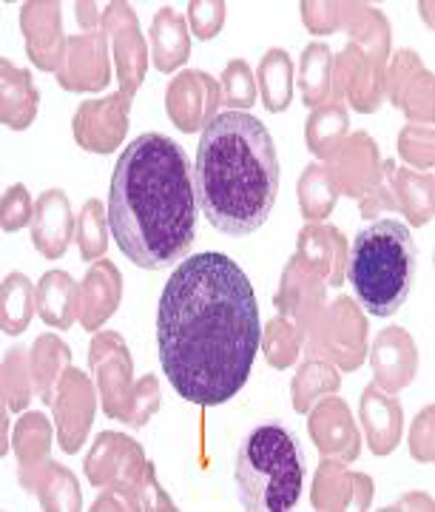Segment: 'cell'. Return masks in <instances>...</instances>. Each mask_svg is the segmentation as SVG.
<instances>
[{
	"label": "cell",
	"mask_w": 435,
	"mask_h": 512,
	"mask_svg": "<svg viewBox=\"0 0 435 512\" xmlns=\"http://www.w3.org/2000/svg\"><path fill=\"white\" fill-rule=\"evenodd\" d=\"M262 339L248 274L231 256H185L157 308L165 379L185 402L214 407L245 387Z\"/></svg>",
	"instance_id": "6da1fadb"
},
{
	"label": "cell",
	"mask_w": 435,
	"mask_h": 512,
	"mask_svg": "<svg viewBox=\"0 0 435 512\" xmlns=\"http://www.w3.org/2000/svg\"><path fill=\"white\" fill-rule=\"evenodd\" d=\"M197 185L188 151L165 134H140L114 165L109 228L145 271H165L197 242Z\"/></svg>",
	"instance_id": "7a4b0ae2"
},
{
	"label": "cell",
	"mask_w": 435,
	"mask_h": 512,
	"mask_svg": "<svg viewBox=\"0 0 435 512\" xmlns=\"http://www.w3.org/2000/svg\"><path fill=\"white\" fill-rule=\"evenodd\" d=\"M197 202L222 234L259 231L279 194V157L268 126L245 111H222L200 137L194 163Z\"/></svg>",
	"instance_id": "3957f363"
},
{
	"label": "cell",
	"mask_w": 435,
	"mask_h": 512,
	"mask_svg": "<svg viewBox=\"0 0 435 512\" xmlns=\"http://www.w3.org/2000/svg\"><path fill=\"white\" fill-rule=\"evenodd\" d=\"M305 447L285 421L254 427L236 450V498L242 510L290 512L305 487Z\"/></svg>",
	"instance_id": "277c9868"
},
{
	"label": "cell",
	"mask_w": 435,
	"mask_h": 512,
	"mask_svg": "<svg viewBox=\"0 0 435 512\" xmlns=\"http://www.w3.org/2000/svg\"><path fill=\"white\" fill-rule=\"evenodd\" d=\"M347 279L367 313H399L418 279V248L410 228L399 220H379L356 234Z\"/></svg>",
	"instance_id": "5b68a950"
}]
</instances>
